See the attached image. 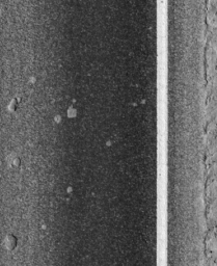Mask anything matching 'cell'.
Listing matches in <instances>:
<instances>
[{"instance_id":"cell-1","label":"cell","mask_w":217,"mask_h":266,"mask_svg":"<svg viewBox=\"0 0 217 266\" xmlns=\"http://www.w3.org/2000/svg\"><path fill=\"white\" fill-rule=\"evenodd\" d=\"M5 245L9 249H13L16 246V239L14 236H7L6 239H5Z\"/></svg>"}]
</instances>
